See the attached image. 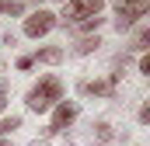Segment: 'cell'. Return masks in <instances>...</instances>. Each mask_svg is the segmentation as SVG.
I'll list each match as a JSON object with an SVG mask.
<instances>
[{"mask_svg": "<svg viewBox=\"0 0 150 146\" xmlns=\"http://www.w3.org/2000/svg\"><path fill=\"white\" fill-rule=\"evenodd\" d=\"M28 108L35 111V115H42V111L56 108L59 101H63V80L59 77H52V73H45V77H38V84L28 91Z\"/></svg>", "mask_w": 150, "mask_h": 146, "instance_id": "6da1fadb", "label": "cell"}, {"mask_svg": "<svg viewBox=\"0 0 150 146\" xmlns=\"http://www.w3.org/2000/svg\"><path fill=\"white\" fill-rule=\"evenodd\" d=\"M101 7H105V0H70V4L63 7L59 21H63V28H67V25L84 21V18H98V14H101ZM59 21H56V25H59Z\"/></svg>", "mask_w": 150, "mask_h": 146, "instance_id": "7a4b0ae2", "label": "cell"}, {"mask_svg": "<svg viewBox=\"0 0 150 146\" xmlns=\"http://www.w3.org/2000/svg\"><path fill=\"white\" fill-rule=\"evenodd\" d=\"M52 28H56V14L45 11V7H38V11H32L25 18V35L28 38H42V35H49Z\"/></svg>", "mask_w": 150, "mask_h": 146, "instance_id": "3957f363", "label": "cell"}, {"mask_svg": "<svg viewBox=\"0 0 150 146\" xmlns=\"http://www.w3.org/2000/svg\"><path fill=\"white\" fill-rule=\"evenodd\" d=\"M77 115H80V108H77L74 101H59V105H56V111H52V122H49V136L67 132V129L77 122Z\"/></svg>", "mask_w": 150, "mask_h": 146, "instance_id": "277c9868", "label": "cell"}, {"mask_svg": "<svg viewBox=\"0 0 150 146\" xmlns=\"http://www.w3.org/2000/svg\"><path fill=\"white\" fill-rule=\"evenodd\" d=\"M77 91L84 98H115V84L112 80H80Z\"/></svg>", "mask_w": 150, "mask_h": 146, "instance_id": "5b68a950", "label": "cell"}, {"mask_svg": "<svg viewBox=\"0 0 150 146\" xmlns=\"http://www.w3.org/2000/svg\"><path fill=\"white\" fill-rule=\"evenodd\" d=\"M101 21H105L101 14H98V18H84V21H74V25H67V32H70V35L87 38L91 32H98V28H101Z\"/></svg>", "mask_w": 150, "mask_h": 146, "instance_id": "8992f818", "label": "cell"}, {"mask_svg": "<svg viewBox=\"0 0 150 146\" xmlns=\"http://www.w3.org/2000/svg\"><path fill=\"white\" fill-rule=\"evenodd\" d=\"M32 63H45V66H56V63H63V49H59V45H45V49H38L35 56H32Z\"/></svg>", "mask_w": 150, "mask_h": 146, "instance_id": "52a82bcc", "label": "cell"}, {"mask_svg": "<svg viewBox=\"0 0 150 146\" xmlns=\"http://www.w3.org/2000/svg\"><path fill=\"white\" fill-rule=\"evenodd\" d=\"M136 21H140V18H136V14H133V11H126V7H119V11H115V32H119V35H122V32H133V28H136Z\"/></svg>", "mask_w": 150, "mask_h": 146, "instance_id": "ba28073f", "label": "cell"}, {"mask_svg": "<svg viewBox=\"0 0 150 146\" xmlns=\"http://www.w3.org/2000/svg\"><path fill=\"white\" fill-rule=\"evenodd\" d=\"M98 45H101V38H98V35H87V38H80V42L74 45V52H77V56H87V52H94Z\"/></svg>", "mask_w": 150, "mask_h": 146, "instance_id": "9c48e42d", "label": "cell"}, {"mask_svg": "<svg viewBox=\"0 0 150 146\" xmlns=\"http://www.w3.org/2000/svg\"><path fill=\"white\" fill-rule=\"evenodd\" d=\"M147 45H150V28L143 25V28H136V35H133V49H136V52H147Z\"/></svg>", "mask_w": 150, "mask_h": 146, "instance_id": "30bf717a", "label": "cell"}, {"mask_svg": "<svg viewBox=\"0 0 150 146\" xmlns=\"http://www.w3.org/2000/svg\"><path fill=\"white\" fill-rule=\"evenodd\" d=\"M14 129H21V115H7V118H0V136L7 139Z\"/></svg>", "mask_w": 150, "mask_h": 146, "instance_id": "8fae6325", "label": "cell"}, {"mask_svg": "<svg viewBox=\"0 0 150 146\" xmlns=\"http://www.w3.org/2000/svg\"><path fill=\"white\" fill-rule=\"evenodd\" d=\"M4 14H7V18L25 14V4H21V0H4Z\"/></svg>", "mask_w": 150, "mask_h": 146, "instance_id": "7c38bea8", "label": "cell"}, {"mask_svg": "<svg viewBox=\"0 0 150 146\" xmlns=\"http://www.w3.org/2000/svg\"><path fill=\"white\" fill-rule=\"evenodd\" d=\"M7 98H11V84H7V80H0V111L7 108Z\"/></svg>", "mask_w": 150, "mask_h": 146, "instance_id": "4fadbf2b", "label": "cell"}, {"mask_svg": "<svg viewBox=\"0 0 150 146\" xmlns=\"http://www.w3.org/2000/svg\"><path fill=\"white\" fill-rule=\"evenodd\" d=\"M140 125H150V105H140Z\"/></svg>", "mask_w": 150, "mask_h": 146, "instance_id": "5bb4252c", "label": "cell"}, {"mask_svg": "<svg viewBox=\"0 0 150 146\" xmlns=\"http://www.w3.org/2000/svg\"><path fill=\"white\" fill-rule=\"evenodd\" d=\"M140 73L150 77V56H140Z\"/></svg>", "mask_w": 150, "mask_h": 146, "instance_id": "9a60e30c", "label": "cell"}, {"mask_svg": "<svg viewBox=\"0 0 150 146\" xmlns=\"http://www.w3.org/2000/svg\"><path fill=\"white\" fill-rule=\"evenodd\" d=\"M32 66V56H18V70H28Z\"/></svg>", "mask_w": 150, "mask_h": 146, "instance_id": "2e32d148", "label": "cell"}, {"mask_svg": "<svg viewBox=\"0 0 150 146\" xmlns=\"http://www.w3.org/2000/svg\"><path fill=\"white\" fill-rule=\"evenodd\" d=\"M112 4H119V7H126V4H133V0H112Z\"/></svg>", "mask_w": 150, "mask_h": 146, "instance_id": "e0dca14e", "label": "cell"}, {"mask_svg": "<svg viewBox=\"0 0 150 146\" xmlns=\"http://www.w3.org/2000/svg\"><path fill=\"white\" fill-rule=\"evenodd\" d=\"M0 146H11V139H0Z\"/></svg>", "mask_w": 150, "mask_h": 146, "instance_id": "ac0fdd59", "label": "cell"}, {"mask_svg": "<svg viewBox=\"0 0 150 146\" xmlns=\"http://www.w3.org/2000/svg\"><path fill=\"white\" fill-rule=\"evenodd\" d=\"M0 14H4V0H0Z\"/></svg>", "mask_w": 150, "mask_h": 146, "instance_id": "d6986e66", "label": "cell"}, {"mask_svg": "<svg viewBox=\"0 0 150 146\" xmlns=\"http://www.w3.org/2000/svg\"><path fill=\"white\" fill-rule=\"evenodd\" d=\"M35 4H45V0H35Z\"/></svg>", "mask_w": 150, "mask_h": 146, "instance_id": "ffe728a7", "label": "cell"}]
</instances>
